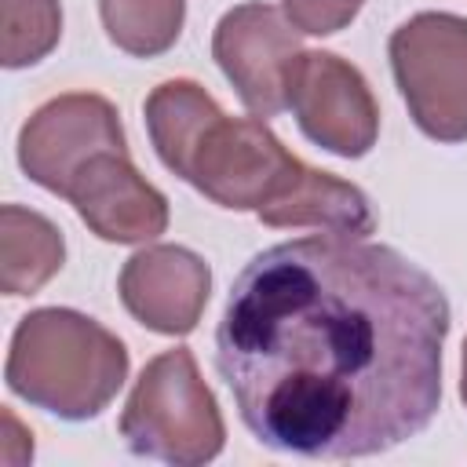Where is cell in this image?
Instances as JSON below:
<instances>
[{"mask_svg":"<svg viewBox=\"0 0 467 467\" xmlns=\"http://www.w3.org/2000/svg\"><path fill=\"white\" fill-rule=\"evenodd\" d=\"M102 150H128L120 113L95 91L55 95L33 109L18 131V164L47 193H66L69 179Z\"/></svg>","mask_w":467,"mask_h":467,"instance_id":"8","label":"cell"},{"mask_svg":"<svg viewBox=\"0 0 467 467\" xmlns=\"http://www.w3.org/2000/svg\"><path fill=\"white\" fill-rule=\"evenodd\" d=\"M11 394L58 420H95L128 379V347L95 317L69 306L29 310L7 347Z\"/></svg>","mask_w":467,"mask_h":467,"instance_id":"3","label":"cell"},{"mask_svg":"<svg viewBox=\"0 0 467 467\" xmlns=\"http://www.w3.org/2000/svg\"><path fill=\"white\" fill-rule=\"evenodd\" d=\"M449 299L412 259L321 234L263 248L234 277L215 368L248 434L299 460H361L441 409Z\"/></svg>","mask_w":467,"mask_h":467,"instance_id":"1","label":"cell"},{"mask_svg":"<svg viewBox=\"0 0 467 467\" xmlns=\"http://www.w3.org/2000/svg\"><path fill=\"white\" fill-rule=\"evenodd\" d=\"M120 438L135 456L175 467H201L223 452L226 423L219 401L186 347H171L146 361L124 401Z\"/></svg>","mask_w":467,"mask_h":467,"instance_id":"4","label":"cell"},{"mask_svg":"<svg viewBox=\"0 0 467 467\" xmlns=\"http://www.w3.org/2000/svg\"><path fill=\"white\" fill-rule=\"evenodd\" d=\"M117 292L142 328L157 336H186L208 306L212 270L182 244H146L120 266Z\"/></svg>","mask_w":467,"mask_h":467,"instance_id":"10","label":"cell"},{"mask_svg":"<svg viewBox=\"0 0 467 467\" xmlns=\"http://www.w3.org/2000/svg\"><path fill=\"white\" fill-rule=\"evenodd\" d=\"M80 223L109 244H146L168 230V197L139 175L128 150L95 153L62 193Z\"/></svg>","mask_w":467,"mask_h":467,"instance_id":"9","label":"cell"},{"mask_svg":"<svg viewBox=\"0 0 467 467\" xmlns=\"http://www.w3.org/2000/svg\"><path fill=\"white\" fill-rule=\"evenodd\" d=\"M62 36L58 0H0V62L7 69L36 66Z\"/></svg>","mask_w":467,"mask_h":467,"instance_id":"13","label":"cell"},{"mask_svg":"<svg viewBox=\"0 0 467 467\" xmlns=\"http://www.w3.org/2000/svg\"><path fill=\"white\" fill-rule=\"evenodd\" d=\"M394 84L427 139L467 142V18L420 11L387 44Z\"/></svg>","mask_w":467,"mask_h":467,"instance_id":"5","label":"cell"},{"mask_svg":"<svg viewBox=\"0 0 467 467\" xmlns=\"http://www.w3.org/2000/svg\"><path fill=\"white\" fill-rule=\"evenodd\" d=\"M460 398L467 405V339H463V376H460Z\"/></svg>","mask_w":467,"mask_h":467,"instance_id":"15","label":"cell"},{"mask_svg":"<svg viewBox=\"0 0 467 467\" xmlns=\"http://www.w3.org/2000/svg\"><path fill=\"white\" fill-rule=\"evenodd\" d=\"M288 109L299 131L336 153L365 157L379 139V106L358 66L332 51H303L288 80Z\"/></svg>","mask_w":467,"mask_h":467,"instance_id":"7","label":"cell"},{"mask_svg":"<svg viewBox=\"0 0 467 467\" xmlns=\"http://www.w3.org/2000/svg\"><path fill=\"white\" fill-rule=\"evenodd\" d=\"M361 4L365 0H281V11L299 33L328 36V33L347 29L358 18Z\"/></svg>","mask_w":467,"mask_h":467,"instance_id":"14","label":"cell"},{"mask_svg":"<svg viewBox=\"0 0 467 467\" xmlns=\"http://www.w3.org/2000/svg\"><path fill=\"white\" fill-rule=\"evenodd\" d=\"M106 36L135 58L164 55L186 22V0H99Z\"/></svg>","mask_w":467,"mask_h":467,"instance_id":"12","label":"cell"},{"mask_svg":"<svg viewBox=\"0 0 467 467\" xmlns=\"http://www.w3.org/2000/svg\"><path fill=\"white\" fill-rule=\"evenodd\" d=\"M303 55L296 26L266 0L230 7L212 33V58L255 117L288 109V80Z\"/></svg>","mask_w":467,"mask_h":467,"instance_id":"6","label":"cell"},{"mask_svg":"<svg viewBox=\"0 0 467 467\" xmlns=\"http://www.w3.org/2000/svg\"><path fill=\"white\" fill-rule=\"evenodd\" d=\"M142 117L171 175L219 208L255 212L266 226L310 171V164L281 146L263 117H226L219 102L186 77L157 84L142 102Z\"/></svg>","mask_w":467,"mask_h":467,"instance_id":"2","label":"cell"},{"mask_svg":"<svg viewBox=\"0 0 467 467\" xmlns=\"http://www.w3.org/2000/svg\"><path fill=\"white\" fill-rule=\"evenodd\" d=\"M66 263L62 230L22 204L0 208V288L4 296H36Z\"/></svg>","mask_w":467,"mask_h":467,"instance_id":"11","label":"cell"}]
</instances>
